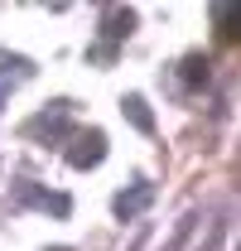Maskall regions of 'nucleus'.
I'll list each match as a JSON object with an SVG mask.
<instances>
[{"label": "nucleus", "instance_id": "f257e3e1", "mask_svg": "<svg viewBox=\"0 0 241 251\" xmlns=\"http://www.w3.org/2000/svg\"><path fill=\"white\" fill-rule=\"evenodd\" d=\"M145 203H150L145 184H130V188H125V198H116V213H120V218H135V213H140Z\"/></svg>", "mask_w": 241, "mask_h": 251}, {"label": "nucleus", "instance_id": "f03ea898", "mask_svg": "<svg viewBox=\"0 0 241 251\" xmlns=\"http://www.w3.org/2000/svg\"><path fill=\"white\" fill-rule=\"evenodd\" d=\"M101 145H106V140H101V135H96V130H92L87 135V145H82V140H77V145H72V164H96V159H101Z\"/></svg>", "mask_w": 241, "mask_h": 251}, {"label": "nucleus", "instance_id": "7ed1b4c3", "mask_svg": "<svg viewBox=\"0 0 241 251\" xmlns=\"http://www.w3.org/2000/svg\"><path fill=\"white\" fill-rule=\"evenodd\" d=\"M193 222H198V218H193V213H188V218H183L179 227H174V237H169V247H164V251H179L183 242H188V232H193Z\"/></svg>", "mask_w": 241, "mask_h": 251}, {"label": "nucleus", "instance_id": "20e7f679", "mask_svg": "<svg viewBox=\"0 0 241 251\" xmlns=\"http://www.w3.org/2000/svg\"><path fill=\"white\" fill-rule=\"evenodd\" d=\"M125 111L135 116V126H140V130H150V116H145V101H140V97H130V101H125Z\"/></svg>", "mask_w": 241, "mask_h": 251}, {"label": "nucleus", "instance_id": "39448f33", "mask_svg": "<svg viewBox=\"0 0 241 251\" xmlns=\"http://www.w3.org/2000/svg\"><path fill=\"white\" fill-rule=\"evenodd\" d=\"M222 25H227V34H241V10H227V20H222Z\"/></svg>", "mask_w": 241, "mask_h": 251}, {"label": "nucleus", "instance_id": "423d86ee", "mask_svg": "<svg viewBox=\"0 0 241 251\" xmlns=\"http://www.w3.org/2000/svg\"><path fill=\"white\" fill-rule=\"evenodd\" d=\"M237 251H241V247H237Z\"/></svg>", "mask_w": 241, "mask_h": 251}]
</instances>
